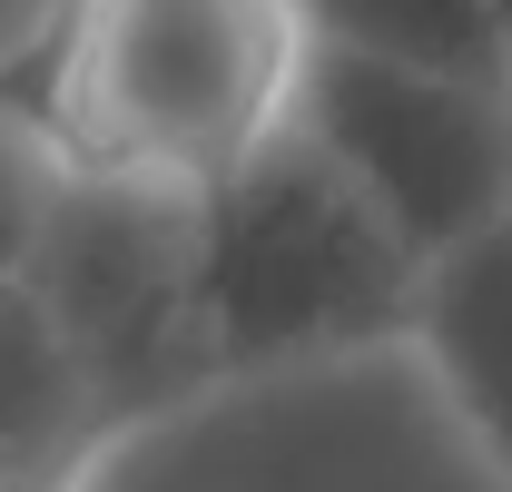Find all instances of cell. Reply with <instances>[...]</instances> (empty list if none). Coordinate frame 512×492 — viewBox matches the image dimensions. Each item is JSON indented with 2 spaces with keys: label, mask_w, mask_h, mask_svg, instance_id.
<instances>
[{
  "label": "cell",
  "mask_w": 512,
  "mask_h": 492,
  "mask_svg": "<svg viewBox=\"0 0 512 492\" xmlns=\"http://www.w3.org/2000/svg\"><path fill=\"white\" fill-rule=\"evenodd\" d=\"M50 187H60V148H50L40 119L0 89V276L20 266V246H30V227H40Z\"/></svg>",
  "instance_id": "obj_8"
},
{
  "label": "cell",
  "mask_w": 512,
  "mask_h": 492,
  "mask_svg": "<svg viewBox=\"0 0 512 492\" xmlns=\"http://www.w3.org/2000/svg\"><path fill=\"white\" fill-rule=\"evenodd\" d=\"M296 30L444 79H512V0H296Z\"/></svg>",
  "instance_id": "obj_7"
},
{
  "label": "cell",
  "mask_w": 512,
  "mask_h": 492,
  "mask_svg": "<svg viewBox=\"0 0 512 492\" xmlns=\"http://www.w3.org/2000/svg\"><path fill=\"white\" fill-rule=\"evenodd\" d=\"M109 453V433L89 414V384L50 335V315L30 306L20 276H0V473L20 483L79 492V473Z\"/></svg>",
  "instance_id": "obj_6"
},
{
  "label": "cell",
  "mask_w": 512,
  "mask_h": 492,
  "mask_svg": "<svg viewBox=\"0 0 512 492\" xmlns=\"http://www.w3.org/2000/svg\"><path fill=\"white\" fill-rule=\"evenodd\" d=\"M10 276L30 286V306L69 345L109 443L197 404V394H217L207 345H197L188 187L119 178V168H60V187H50V207H40V227H30Z\"/></svg>",
  "instance_id": "obj_3"
},
{
  "label": "cell",
  "mask_w": 512,
  "mask_h": 492,
  "mask_svg": "<svg viewBox=\"0 0 512 492\" xmlns=\"http://www.w3.org/2000/svg\"><path fill=\"white\" fill-rule=\"evenodd\" d=\"M286 119L335 158V178L414 256L512 227V109L493 79H444V69L375 60V50L296 40Z\"/></svg>",
  "instance_id": "obj_4"
},
{
  "label": "cell",
  "mask_w": 512,
  "mask_h": 492,
  "mask_svg": "<svg viewBox=\"0 0 512 492\" xmlns=\"http://www.w3.org/2000/svg\"><path fill=\"white\" fill-rule=\"evenodd\" d=\"M197 227V345L217 384L296 374L404 335L414 246L335 178L316 138L276 119L237 168L188 187Z\"/></svg>",
  "instance_id": "obj_2"
},
{
  "label": "cell",
  "mask_w": 512,
  "mask_h": 492,
  "mask_svg": "<svg viewBox=\"0 0 512 492\" xmlns=\"http://www.w3.org/2000/svg\"><path fill=\"white\" fill-rule=\"evenodd\" d=\"M296 40V0H50L0 89L60 168L207 187L286 119Z\"/></svg>",
  "instance_id": "obj_1"
},
{
  "label": "cell",
  "mask_w": 512,
  "mask_h": 492,
  "mask_svg": "<svg viewBox=\"0 0 512 492\" xmlns=\"http://www.w3.org/2000/svg\"><path fill=\"white\" fill-rule=\"evenodd\" d=\"M40 20H50V0H0V69L40 40Z\"/></svg>",
  "instance_id": "obj_9"
},
{
  "label": "cell",
  "mask_w": 512,
  "mask_h": 492,
  "mask_svg": "<svg viewBox=\"0 0 512 492\" xmlns=\"http://www.w3.org/2000/svg\"><path fill=\"white\" fill-rule=\"evenodd\" d=\"M404 335L424 345L453 424L503 463V424H512V227H483V237L424 256Z\"/></svg>",
  "instance_id": "obj_5"
}]
</instances>
